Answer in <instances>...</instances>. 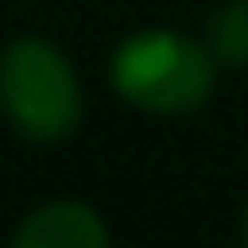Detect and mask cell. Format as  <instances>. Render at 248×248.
<instances>
[{"mask_svg": "<svg viewBox=\"0 0 248 248\" xmlns=\"http://www.w3.org/2000/svg\"><path fill=\"white\" fill-rule=\"evenodd\" d=\"M240 248H248V201H244V214H240Z\"/></svg>", "mask_w": 248, "mask_h": 248, "instance_id": "obj_5", "label": "cell"}, {"mask_svg": "<svg viewBox=\"0 0 248 248\" xmlns=\"http://www.w3.org/2000/svg\"><path fill=\"white\" fill-rule=\"evenodd\" d=\"M109 87L122 105L148 118H187L209 105L218 87V61L196 35L174 26H144L113 44Z\"/></svg>", "mask_w": 248, "mask_h": 248, "instance_id": "obj_1", "label": "cell"}, {"mask_svg": "<svg viewBox=\"0 0 248 248\" xmlns=\"http://www.w3.org/2000/svg\"><path fill=\"white\" fill-rule=\"evenodd\" d=\"M0 113L31 144H61L83 122V78L48 35H17L0 48Z\"/></svg>", "mask_w": 248, "mask_h": 248, "instance_id": "obj_2", "label": "cell"}, {"mask_svg": "<svg viewBox=\"0 0 248 248\" xmlns=\"http://www.w3.org/2000/svg\"><path fill=\"white\" fill-rule=\"evenodd\" d=\"M205 48L218 70H248V0H227L205 22Z\"/></svg>", "mask_w": 248, "mask_h": 248, "instance_id": "obj_4", "label": "cell"}, {"mask_svg": "<svg viewBox=\"0 0 248 248\" xmlns=\"http://www.w3.org/2000/svg\"><path fill=\"white\" fill-rule=\"evenodd\" d=\"M9 248H113V235L96 205L44 201L17 222Z\"/></svg>", "mask_w": 248, "mask_h": 248, "instance_id": "obj_3", "label": "cell"}]
</instances>
